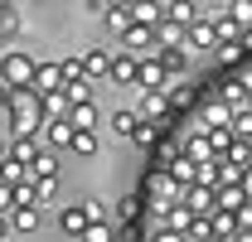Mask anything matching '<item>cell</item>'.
Here are the masks:
<instances>
[{
	"instance_id": "cell-1",
	"label": "cell",
	"mask_w": 252,
	"mask_h": 242,
	"mask_svg": "<svg viewBox=\"0 0 252 242\" xmlns=\"http://www.w3.org/2000/svg\"><path fill=\"white\" fill-rule=\"evenodd\" d=\"M146 194H151V209L165 213L170 204H180V199H185V184H180L170 170H165V165H160L156 175H151V184H146ZM156 213H151V218H156Z\"/></svg>"
},
{
	"instance_id": "cell-2",
	"label": "cell",
	"mask_w": 252,
	"mask_h": 242,
	"mask_svg": "<svg viewBox=\"0 0 252 242\" xmlns=\"http://www.w3.org/2000/svg\"><path fill=\"white\" fill-rule=\"evenodd\" d=\"M0 78H5L10 88H34L39 63H34L30 54H0Z\"/></svg>"
},
{
	"instance_id": "cell-3",
	"label": "cell",
	"mask_w": 252,
	"mask_h": 242,
	"mask_svg": "<svg viewBox=\"0 0 252 242\" xmlns=\"http://www.w3.org/2000/svg\"><path fill=\"white\" fill-rule=\"evenodd\" d=\"M160 44V34H156V25H146V20H131L122 30V49H131V54H146V49H156Z\"/></svg>"
},
{
	"instance_id": "cell-4",
	"label": "cell",
	"mask_w": 252,
	"mask_h": 242,
	"mask_svg": "<svg viewBox=\"0 0 252 242\" xmlns=\"http://www.w3.org/2000/svg\"><path fill=\"white\" fill-rule=\"evenodd\" d=\"M73 131H78V126H73V117H68V112H54V117L44 121V146L68 151V146H73Z\"/></svg>"
},
{
	"instance_id": "cell-5",
	"label": "cell",
	"mask_w": 252,
	"mask_h": 242,
	"mask_svg": "<svg viewBox=\"0 0 252 242\" xmlns=\"http://www.w3.org/2000/svg\"><path fill=\"white\" fill-rule=\"evenodd\" d=\"M185 44L189 49H219V20H214V15H199L185 30Z\"/></svg>"
},
{
	"instance_id": "cell-6",
	"label": "cell",
	"mask_w": 252,
	"mask_h": 242,
	"mask_svg": "<svg viewBox=\"0 0 252 242\" xmlns=\"http://www.w3.org/2000/svg\"><path fill=\"white\" fill-rule=\"evenodd\" d=\"M185 204L194 213H214V209H219V184H209V180L185 184Z\"/></svg>"
},
{
	"instance_id": "cell-7",
	"label": "cell",
	"mask_w": 252,
	"mask_h": 242,
	"mask_svg": "<svg viewBox=\"0 0 252 242\" xmlns=\"http://www.w3.org/2000/svg\"><path fill=\"white\" fill-rule=\"evenodd\" d=\"M10 218H15L20 238H39L44 233V204H20V209H10Z\"/></svg>"
},
{
	"instance_id": "cell-8",
	"label": "cell",
	"mask_w": 252,
	"mask_h": 242,
	"mask_svg": "<svg viewBox=\"0 0 252 242\" xmlns=\"http://www.w3.org/2000/svg\"><path fill=\"white\" fill-rule=\"evenodd\" d=\"M88 223H93V213L83 209V204H68V209L59 213V233H63V238H83Z\"/></svg>"
},
{
	"instance_id": "cell-9",
	"label": "cell",
	"mask_w": 252,
	"mask_h": 242,
	"mask_svg": "<svg viewBox=\"0 0 252 242\" xmlns=\"http://www.w3.org/2000/svg\"><path fill=\"white\" fill-rule=\"evenodd\" d=\"M112 83H141V59L131 54V49H122V54H112Z\"/></svg>"
},
{
	"instance_id": "cell-10",
	"label": "cell",
	"mask_w": 252,
	"mask_h": 242,
	"mask_svg": "<svg viewBox=\"0 0 252 242\" xmlns=\"http://www.w3.org/2000/svg\"><path fill=\"white\" fill-rule=\"evenodd\" d=\"M209 223H214V238H243V218H238V209H214L209 213Z\"/></svg>"
},
{
	"instance_id": "cell-11",
	"label": "cell",
	"mask_w": 252,
	"mask_h": 242,
	"mask_svg": "<svg viewBox=\"0 0 252 242\" xmlns=\"http://www.w3.org/2000/svg\"><path fill=\"white\" fill-rule=\"evenodd\" d=\"M34 88L44 92V97H49V92H63V88H68V78H63V63H39V78H34Z\"/></svg>"
},
{
	"instance_id": "cell-12",
	"label": "cell",
	"mask_w": 252,
	"mask_h": 242,
	"mask_svg": "<svg viewBox=\"0 0 252 242\" xmlns=\"http://www.w3.org/2000/svg\"><path fill=\"white\" fill-rule=\"evenodd\" d=\"M156 54H160V63L170 68V78H180V73L189 68V44H160Z\"/></svg>"
},
{
	"instance_id": "cell-13",
	"label": "cell",
	"mask_w": 252,
	"mask_h": 242,
	"mask_svg": "<svg viewBox=\"0 0 252 242\" xmlns=\"http://www.w3.org/2000/svg\"><path fill=\"white\" fill-rule=\"evenodd\" d=\"M165 83H170V68L160 63V54L141 59V88H160V92H165Z\"/></svg>"
},
{
	"instance_id": "cell-14",
	"label": "cell",
	"mask_w": 252,
	"mask_h": 242,
	"mask_svg": "<svg viewBox=\"0 0 252 242\" xmlns=\"http://www.w3.org/2000/svg\"><path fill=\"white\" fill-rule=\"evenodd\" d=\"M141 121H146L141 112H131V107H117V112H112V136H117V141H131Z\"/></svg>"
},
{
	"instance_id": "cell-15",
	"label": "cell",
	"mask_w": 252,
	"mask_h": 242,
	"mask_svg": "<svg viewBox=\"0 0 252 242\" xmlns=\"http://www.w3.org/2000/svg\"><path fill=\"white\" fill-rule=\"evenodd\" d=\"M10 151L20 155L25 165H34V160L44 155V131H39V136H10Z\"/></svg>"
},
{
	"instance_id": "cell-16",
	"label": "cell",
	"mask_w": 252,
	"mask_h": 242,
	"mask_svg": "<svg viewBox=\"0 0 252 242\" xmlns=\"http://www.w3.org/2000/svg\"><path fill=\"white\" fill-rule=\"evenodd\" d=\"M165 112H170V92L146 88V97H141V117H146V121H160Z\"/></svg>"
},
{
	"instance_id": "cell-17",
	"label": "cell",
	"mask_w": 252,
	"mask_h": 242,
	"mask_svg": "<svg viewBox=\"0 0 252 242\" xmlns=\"http://www.w3.org/2000/svg\"><path fill=\"white\" fill-rule=\"evenodd\" d=\"M83 68H88V78H112V54L107 49H88L83 54Z\"/></svg>"
},
{
	"instance_id": "cell-18",
	"label": "cell",
	"mask_w": 252,
	"mask_h": 242,
	"mask_svg": "<svg viewBox=\"0 0 252 242\" xmlns=\"http://www.w3.org/2000/svg\"><path fill=\"white\" fill-rule=\"evenodd\" d=\"M131 20L160 25V20H165V0H131Z\"/></svg>"
},
{
	"instance_id": "cell-19",
	"label": "cell",
	"mask_w": 252,
	"mask_h": 242,
	"mask_svg": "<svg viewBox=\"0 0 252 242\" xmlns=\"http://www.w3.org/2000/svg\"><path fill=\"white\" fill-rule=\"evenodd\" d=\"M68 151L78 155V160L97 155V131H93V126H78V131H73V146H68Z\"/></svg>"
},
{
	"instance_id": "cell-20",
	"label": "cell",
	"mask_w": 252,
	"mask_h": 242,
	"mask_svg": "<svg viewBox=\"0 0 252 242\" xmlns=\"http://www.w3.org/2000/svg\"><path fill=\"white\" fill-rule=\"evenodd\" d=\"M219 204H223V209H243V204H248V189H243V180L219 184Z\"/></svg>"
},
{
	"instance_id": "cell-21",
	"label": "cell",
	"mask_w": 252,
	"mask_h": 242,
	"mask_svg": "<svg viewBox=\"0 0 252 242\" xmlns=\"http://www.w3.org/2000/svg\"><path fill=\"white\" fill-rule=\"evenodd\" d=\"M0 180H5V184H15V180H30V165H25L20 155L10 151L5 160H0Z\"/></svg>"
},
{
	"instance_id": "cell-22",
	"label": "cell",
	"mask_w": 252,
	"mask_h": 242,
	"mask_svg": "<svg viewBox=\"0 0 252 242\" xmlns=\"http://www.w3.org/2000/svg\"><path fill=\"white\" fill-rule=\"evenodd\" d=\"M185 30H189V25H180V20H170V15H165V20L156 25L160 44H185ZM160 44H156V49H160Z\"/></svg>"
},
{
	"instance_id": "cell-23",
	"label": "cell",
	"mask_w": 252,
	"mask_h": 242,
	"mask_svg": "<svg viewBox=\"0 0 252 242\" xmlns=\"http://www.w3.org/2000/svg\"><path fill=\"white\" fill-rule=\"evenodd\" d=\"M30 170H34V180H49V175H59V151H54V146H44V155L34 160Z\"/></svg>"
},
{
	"instance_id": "cell-24",
	"label": "cell",
	"mask_w": 252,
	"mask_h": 242,
	"mask_svg": "<svg viewBox=\"0 0 252 242\" xmlns=\"http://www.w3.org/2000/svg\"><path fill=\"white\" fill-rule=\"evenodd\" d=\"M68 117H73V126H97V107H93V97L73 102V107H68Z\"/></svg>"
},
{
	"instance_id": "cell-25",
	"label": "cell",
	"mask_w": 252,
	"mask_h": 242,
	"mask_svg": "<svg viewBox=\"0 0 252 242\" xmlns=\"http://www.w3.org/2000/svg\"><path fill=\"white\" fill-rule=\"evenodd\" d=\"M165 15L180 20V25H194V20H199V10H194L189 0H165Z\"/></svg>"
},
{
	"instance_id": "cell-26",
	"label": "cell",
	"mask_w": 252,
	"mask_h": 242,
	"mask_svg": "<svg viewBox=\"0 0 252 242\" xmlns=\"http://www.w3.org/2000/svg\"><path fill=\"white\" fill-rule=\"evenodd\" d=\"M228 15H233V20L248 30V25H252V0H228Z\"/></svg>"
},
{
	"instance_id": "cell-27",
	"label": "cell",
	"mask_w": 252,
	"mask_h": 242,
	"mask_svg": "<svg viewBox=\"0 0 252 242\" xmlns=\"http://www.w3.org/2000/svg\"><path fill=\"white\" fill-rule=\"evenodd\" d=\"M63 78H68V83H83V78H88V68H83V54H78V59H63Z\"/></svg>"
},
{
	"instance_id": "cell-28",
	"label": "cell",
	"mask_w": 252,
	"mask_h": 242,
	"mask_svg": "<svg viewBox=\"0 0 252 242\" xmlns=\"http://www.w3.org/2000/svg\"><path fill=\"white\" fill-rule=\"evenodd\" d=\"M54 199H59V175H49V180H39V204L49 209Z\"/></svg>"
},
{
	"instance_id": "cell-29",
	"label": "cell",
	"mask_w": 252,
	"mask_h": 242,
	"mask_svg": "<svg viewBox=\"0 0 252 242\" xmlns=\"http://www.w3.org/2000/svg\"><path fill=\"white\" fill-rule=\"evenodd\" d=\"M131 146H156V126H151V121H141V126H136V136H131Z\"/></svg>"
},
{
	"instance_id": "cell-30",
	"label": "cell",
	"mask_w": 252,
	"mask_h": 242,
	"mask_svg": "<svg viewBox=\"0 0 252 242\" xmlns=\"http://www.w3.org/2000/svg\"><path fill=\"white\" fill-rule=\"evenodd\" d=\"M126 25H131V10H107V30H117V34H122Z\"/></svg>"
},
{
	"instance_id": "cell-31",
	"label": "cell",
	"mask_w": 252,
	"mask_h": 242,
	"mask_svg": "<svg viewBox=\"0 0 252 242\" xmlns=\"http://www.w3.org/2000/svg\"><path fill=\"white\" fill-rule=\"evenodd\" d=\"M189 102H194V88L189 83H180V88L170 92V107H189Z\"/></svg>"
},
{
	"instance_id": "cell-32",
	"label": "cell",
	"mask_w": 252,
	"mask_h": 242,
	"mask_svg": "<svg viewBox=\"0 0 252 242\" xmlns=\"http://www.w3.org/2000/svg\"><path fill=\"white\" fill-rule=\"evenodd\" d=\"M83 209L93 213V218H107V204H102V199H83Z\"/></svg>"
},
{
	"instance_id": "cell-33",
	"label": "cell",
	"mask_w": 252,
	"mask_h": 242,
	"mask_svg": "<svg viewBox=\"0 0 252 242\" xmlns=\"http://www.w3.org/2000/svg\"><path fill=\"white\" fill-rule=\"evenodd\" d=\"M5 238H15V218H10V213H0V242Z\"/></svg>"
},
{
	"instance_id": "cell-34",
	"label": "cell",
	"mask_w": 252,
	"mask_h": 242,
	"mask_svg": "<svg viewBox=\"0 0 252 242\" xmlns=\"http://www.w3.org/2000/svg\"><path fill=\"white\" fill-rule=\"evenodd\" d=\"M131 213H136V204H131V199H122V204H117V223H126Z\"/></svg>"
},
{
	"instance_id": "cell-35",
	"label": "cell",
	"mask_w": 252,
	"mask_h": 242,
	"mask_svg": "<svg viewBox=\"0 0 252 242\" xmlns=\"http://www.w3.org/2000/svg\"><path fill=\"white\" fill-rule=\"evenodd\" d=\"M10 92H15V88H10V83L0 78V112H10Z\"/></svg>"
},
{
	"instance_id": "cell-36",
	"label": "cell",
	"mask_w": 252,
	"mask_h": 242,
	"mask_svg": "<svg viewBox=\"0 0 252 242\" xmlns=\"http://www.w3.org/2000/svg\"><path fill=\"white\" fill-rule=\"evenodd\" d=\"M243 49H252V25H248V30H243Z\"/></svg>"
},
{
	"instance_id": "cell-37",
	"label": "cell",
	"mask_w": 252,
	"mask_h": 242,
	"mask_svg": "<svg viewBox=\"0 0 252 242\" xmlns=\"http://www.w3.org/2000/svg\"><path fill=\"white\" fill-rule=\"evenodd\" d=\"M5 155H10V146H5V136H0V160H5Z\"/></svg>"
},
{
	"instance_id": "cell-38",
	"label": "cell",
	"mask_w": 252,
	"mask_h": 242,
	"mask_svg": "<svg viewBox=\"0 0 252 242\" xmlns=\"http://www.w3.org/2000/svg\"><path fill=\"white\" fill-rule=\"evenodd\" d=\"M34 5H44V0H34Z\"/></svg>"
}]
</instances>
